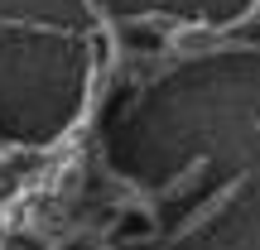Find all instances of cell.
Returning a JSON list of instances; mask_svg holds the SVG:
<instances>
[{
    "mask_svg": "<svg viewBox=\"0 0 260 250\" xmlns=\"http://www.w3.org/2000/svg\"><path fill=\"white\" fill-rule=\"evenodd\" d=\"M203 168H207V159H198V164H188V173H183V178H174V183L164 188V197H178V193H183L188 183H193V178H203Z\"/></svg>",
    "mask_w": 260,
    "mask_h": 250,
    "instance_id": "6da1fadb",
    "label": "cell"
}]
</instances>
